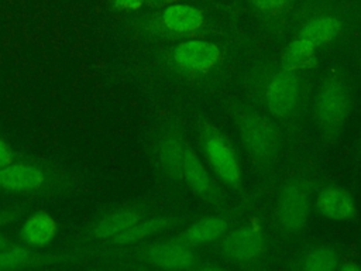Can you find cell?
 Masks as SVG:
<instances>
[{
  "label": "cell",
  "instance_id": "22",
  "mask_svg": "<svg viewBox=\"0 0 361 271\" xmlns=\"http://www.w3.org/2000/svg\"><path fill=\"white\" fill-rule=\"evenodd\" d=\"M252 7L262 14L276 16L285 11L290 3V0H250Z\"/></svg>",
  "mask_w": 361,
  "mask_h": 271
},
{
  "label": "cell",
  "instance_id": "11",
  "mask_svg": "<svg viewBox=\"0 0 361 271\" xmlns=\"http://www.w3.org/2000/svg\"><path fill=\"white\" fill-rule=\"evenodd\" d=\"M185 141L176 124H164L154 138V155L161 176L171 185L179 186L183 182Z\"/></svg>",
  "mask_w": 361,
  "mask_h": 271
},
{
  "label": "cell",
  "instance_id": "17",
  "mask_svg": "<svg viewBox=\"0 0 361 271\" xmlns=\"http://www.w3.org/2000/svg\"><path fill=\"white\" fill-rule=\"evenodd\" d=\"M228 226V220H226L223 216H207L192 223L173 240L189 247L209 244L220 240L227 233Z\"/></svg>",
  "mask_w": 361,
  "mask_h": 271
},
{
  "label": "cell",
  "instance_id": "2",
  "mask_svg": "<svg viewBox=\"0 0 361 271\" xmlns=\"http://www.w3.org/2000/svg\"><path fill=\"white\" fill-rule=\"evenodd\" d=\"M75 179L63 167L42 158L20 157L0 168V193L25 199L56 198L73 189Z\"/></svg>",
  "mask_w": 361,
  "mask_h": 271
},
{
  "label": "cell",
  "instance_id": "14",
  "mask_svg": "<svg viewBox=\"0 0 361 271\" xmlns=\"http://www.w3.org/2000/svg\"><path fill=\"white\" fill-rule=\"evenodd\" d=\"M183 182L192 191V193L206 205L216 209L224 207L226 199L221 193V189L213 181L202 159L188 144L185 147Z\"/></svg>",
  "mask_w": 361,
  "mask_h": 271
},
{
  "label": "cell",
  "instance_id": "12",
  "mask_svg": "<svg viewBox=\"0 0 361 271\" xmlns=\"http://www.w3.org/2000/svg\"><path fill=\"white\" fill-rule=\"evenodd\" d=\"M92 257L83 251L72 250L59 253H38L34 248H24L18 244L0 251V271L8 270H30L45 267H68L82 260Z\"/></svg>",
  "mask_w": 361,
  "mask_h": 271
},
{
  "label": "cell",
  "instance_id": "24",
  "mask_svg": "<svg viewBox=\"0 0 361 271\" xmlns=\"http://www.w3.org/2000/svg\"><path fill=\"white\" fill-rule=\"evenodd\" d=\"M17 158V154L13 148L0 137V168L11 164Z\"/></svg>",
  "mask_w": 361,
  "mask_h": 271
},
{
  "label": "cell",
  "instance_id": "9",
  "mask_svg": "<svg viewBox=\"0 0 361 271\" xmlns=\"http://www.w3.org/2000/svg\"><path fill=\"white\" fill-rule=\"evenodd\" d=\"M203 11L186 3H171L144 21V28L159 37H192L203 30Z\"/></svg>",
  "mask_w": 361,
  "mask_h": 271
},
{
  "label": "cell",
  "instance_id": "6",
  "mask_svg": "<svg viewBox=\"0 0 361 271\" xmlns=\"http://www.w3.org/2000/svg\"><path fill=\"white\" fill-rule=\"evenodd\" d=\"M152 206L147 202H127L111 206L90 220L71 243L72 250L86 253L96 244L121 233L137 222L148 217Z\"/></svg>",
  "mask_w": 361,
  "mask_h": 271
},
{
  "label": "cell",
  "instance_id": "20",
  "mask_svg": "<svg viewBox=\"0 0 361 271\" xmlns=\"http://www.w3.org/2000/svg\"><path fill=\"white\" fill-rule=\"evenodd\" d=\"M316 51L310 41L296 35L281 55V68L296 73L312 69L316 64Z\"/></svg>",
  "mask_w": 361,
  "mask_h": 271
},
{
  "label": "cell",
  "instance_id": "13",
  "mask_svg": "<svg viewBox=\"0 0 361 271\" xmlns=\"http://www.w3.org/2000/svg\"><path fill=\"white\" fill-rule=\"evenodd\" d=\"M176 223V219L173 216H152V217H145L135 224L130 226L128 229L123 230L121 233L96 244L90 250L86 251L92 258H94L99 254L113 251V250H120L128 246H133L135 243H140L148 237H152L155 234H159L171 227H173Z\"/></svg>",
  "mask_w": 361,
  "mask_h": 271
},
{
  "label": "cell",
  "instance_id": "1",
  "mask_svg": "<svg viewBox=\"0 0 361 271\" xmlns=\"http://www.w3.org/2000/svg\"><path fill=\"white\" fill-rule=\"evenodd\" d=\"M226 110L252 167L262 174L269 172L283 148V134L278 123L252 102L244 99H228Z\"/></svg>",
  "mask_w": 361,
  "mask_h": 271
},
{
  "label": "cell",
  "instance_id": "5",
  "mask_svg": "<svg viewBox=\"0 0 361 271\" xmlns=\"http://www.w3.org/2000/svg\"><path fill=\"white\" fill-rule=\"evenodd\" d=\"M258 95L271 117L289 123L302 112L305 88L299 73L279 68L261 76Z\"/></svg>",
  "mask_w": 361,
  "mask_h": 271
},
{
  "label": "cell",
  "instance_id": "16",
  "mask_svg": "<svg viewBox=\"0 0 361 271\" xmlns=\"http://www.w3.org/2000/svg\"><path fill=\"white\" fill-rule=\"evenodd\" d=\"M322 217L330 220H348L357 216V207L350 192L338 185L324 186L314 202Z\"/></svg>",
  "mask_w": 361,
  "mask_h": 271
},
{
  "label": "cell",
  "instance_id": "27",
  "mask_svg": "<svg viewBox=\"0 0 361 271\" xmlns=\"http://www.w3.org/2000/svg\"><path fill=\"white\" fill-rule=\"evenodd\" d=\"M13 246H16V243H14L13 240H10L8 237H6L4 234L0 233V251L7 250V248H10V247H13Z\"/></svg>",
  "mask_w": 361,
  "mask_h": 271
},
{
  "label": "cell",
  "instance_id": "18",
  "mask_svg": "<svg viewBox=\"0 0 361 271\" xmlns=\"http://www.w3.org/2000/svg\"><path fill=\"white\" fill-rule=\"evenodd\" d=\"M58 224L45 210L34 212L23 224L20 239L31 248L47 247L56 236Z\"/></svg>",
  "mask_w": 361,
  "mask_h": 271
},
{
  "label": "cell",
  "instance_id": "15",
  "mask_svg": "<svg viewBox=\"0 0 361 271\" xmlns=\"http://www.w3.org/2000/svg\"><path fill=\"white\" fill-rule=\"evenodd\" d=\"M220 49L214 42L186 40L171 51L172 64L186 73H204L217 65Z\"/></svg>",
  "mask_w": 361,
  "mask_h": 271
},
{
  "label": "cell",
  "instance_id": "23",
  "mask_svg": "<svg viewBox=\"0 0 361 271\" xmlns=\"http://www.w3.org/2000/svg\"><path fill=\"white\" fill-rule=\"evenodd\" d=\"M30 210H31V205H27V203H18L14 206L0 209V227L10 222H14L16 219L25 215Z\"/></svg>",
  "mask_w": 361,
  "mask_h": 271
},
{
  "label": "cell",
  "instance_id": "19",
  "mask_svg": "<svg viewBox=\"0 0 361 271\" xmlns=\"http://www.w3.org/2000/svg\"><path fill=\"white\" fill-rule=\"evenodd\" d=\"M343 30V23L333 14H320L307 20L299 30L298 37L306 38L316 48L326 47L334 41Z\"/></svg>",
  "mask_w": 361,
  "mask_h": 271
},
{
  "label": "cell",
  "instance_id": "8",
  "mask_svg": "<svg viewBox=\"0 0 361 271\" xmlns=\"http://www.w3.org/2000/svg\"><path fill=\"white\" fill-rule=\"evenodd\" d=\"M310 183L295 178L288 181L279 191L276 199V222L281 233L290 239L299 236L310 215Z\"/></svg>",
  "mask_w": 361,
  "mask_h": 271
},
{
  "label": "cell",
  "instance_id": "10",
  "mask_svg": "<svg viewBox=\"0 0 361 271\" xmlns=\"http://www.w3.org/2000/svg\"><path fill=\"white\" fill-rule=\"evenodd\" d=\"M221 255L241 268H257L268 255V240L257 226H241L221 237Z\"/></svg>",
  "mask_w": 361,
  "mask_h": 271
},
{
  "label": "cell",
  "instance_id": "3",
  "mask_svg": "<svg viewBox=\"0 0 361 271\" xmlns=\"http://www.w3.org/2000/svg\"><path fill=\"white\" fill-rule=\"evenodd\" d=\"M353 96L348 82L340 75L327 76L317 88L312 114L319 134L327 143H336L348 123Z\"/></svg>",
  "mask_w": 361,
  "mask_h": 271
},
{
  "label": "cell",
  "instance_id": "7",
  "mask_svg": "<svg viewBox=\"0 0 361 271\" xmlns=\"http://www.w3.org/2000/svg\"><path fill=\"white\" fill-rule=\"evenodd\" d=\"M199 143L217 178L231 189L243 185L238 157L227 136L212 121H203L199 128Z\"/></svg>",
  "mask_w": 361,
  "mask_h": 271
},
{
  "label": "cell",
  "instance_id": "26",
  "mask_svg": "<svg viewBox=\"0 0 361 271\" xmlns=\"http://www.w3.org/2000/svg\"><path fill=\"white\" fill-rule=\"evenodd\" d=\"M337 270H340V271H361V265L357 264V263L347 261L344 264H340Z\"/></svg>",
  "mask_w": 361,
  "mask_h": 271
},
{
  "label": "cell",
  "instance_id": "28",
  "mask_svg": "<svg viewBox=\"0 0 361 271\" xmlns=\"http://www.w3.org/2000/svg\"><path fill=\"white\" fill-rule=\"evenodd\" d=\"M182 0H145V4L152 6V7H159V6H166L171 3H178Z\"/></svg>",
  "mask_w": 361,
  "mask_h": 271
},
{
  "label": "cell",
  "instance_id": "25",
  "mask_svg": "<svg viewBox=\"0 0 361 271\" xmlns=\"http://www.w3.org/2000/svg\"><path fill=\"white\" fill-rule=\"evenodd\" d=\"M111 1L116 10H124V11L138 10L142 4H145V0H111Z\"/></svg>",
  "mask_w": 361,
  "mask_h": 271
},
{
  "label": "cell",
  "instance_id": "21",
  "mask_svg": "<svg viewBox=\"0 0 361 271\" xmlns=\"http://www.w3.org/2000/svg\"><path fill=\"white\" fill-rule=\"evenodd\" d=\"M340 265L337 250L327 244L312 247L296 260V270L302 271H334Z\"/></svg>",
  "mask_w": 361,
  "mask_h": 271
},
{
  "label": "cell",
  "instance_id": "4",
  "mask_svg": "<svg viewBox=\"0 0 361 271\" xmlns=\"http://www.w3.org/2000/svg\"><path fill=\"white\" fill-rule=\"evenodd\" d=\"M127 250H113L96 255L97 258L133 261L148 268L168 270V271H183L193 270L199 265V257L196 253L185 244L175 240L168 241H152L145 244H133L124 247ZM94 257V258H96Z\"/></svg>",
  "mask_w": 361,
  "mask_h": 271
}]
</instances>
